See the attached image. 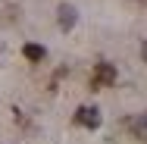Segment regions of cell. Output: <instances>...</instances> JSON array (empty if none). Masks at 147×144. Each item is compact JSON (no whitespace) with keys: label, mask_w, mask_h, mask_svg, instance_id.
Instances as JSON below:
<instances>
[{"label":"cell","mask_w":147,"mask_h":144,"mask_svg":"<svg viewBox=\"0 0 147 144\" xmlns=\"http://www.w3.org/2000/svg\"><path fill=\"white\" fill-rule=\"evenodd\" d=\"M22 53H25V59H31V63H41V59L47 57V50H44L41 44H25Z\"/></svg>","instance_id":"obj_3"},{"label":"cell","mask_w":147,"mask_h":144,"mask_svg":"<svg viewBox=\"0 0 147 144\" xmlns=\"http://www.w3.org/2000/svg\"><path fill=\"white\" fill-rule=\"evenodd\" d=\"M141 57H144V63H147V41L141 44Z\"/></svg>","instance_id":"obj_6"},{"label":"cell","mask_w":147,"mask_h":144,"mask_svg":"<svg viewBox=\"0 0 147 144\" xmlns=\"http://www.w3.org/2000/svg\"><path fill=\"white\" fill-rule=\"evenodd\" d=\"M57 19H59V28L63 31H72L75 28V19H78V16H75V6H72V3H59Z\"/></svg>","instance_id":"obj_2"},{"label":"cell","mask_w":147,"mask_h":144,"mask_svg":"<svg viewBox=\"0 0 147 144\" xmlns=\"http://www.w3.org/2000/svg\"><path fill=\"white\" fill-rule=\"evenodd\" d=\"M97 82H116V69L110 66V63H97Z\"/></svg>","instance_id":"obj_4"},{"label":"cell","mask_w":147,"mask_h":144,"mask_svg":"<svg viewBox=\"0 0 147 144\" xmlns=\"http://www.w3.org/2000/svg\"><path fill=\"white\" fill-rule=\"evenodd\" d=\"M75 122L85 125V128H97V125H100V110H97V107H78Z\"/></svg>","instance_id":"obj_1"},{"label":"cell","mask_w":147,"mask_h":144,"mask_svg":"<svg viewBox=\"0 0 147 144\" xmlns=\"http://www.w3.org/2000/svg\"><path fill=\"white\" fill-rule=\"evenodd\" d=\"M128 128H131L138 138H147V113L138 116V119H128Z\"/></svg>","instance_id":"obj_5"}]
</instances>
